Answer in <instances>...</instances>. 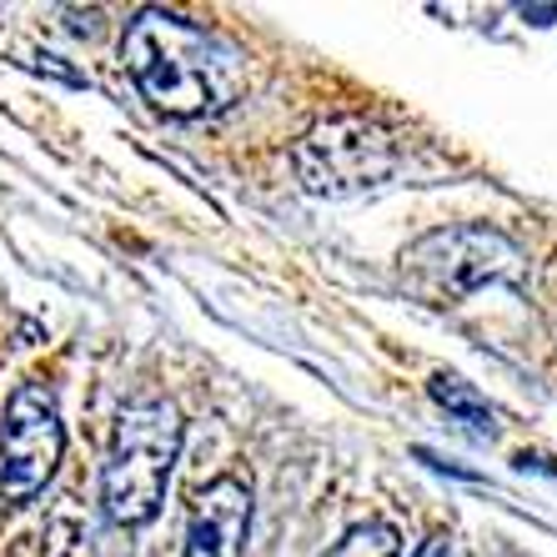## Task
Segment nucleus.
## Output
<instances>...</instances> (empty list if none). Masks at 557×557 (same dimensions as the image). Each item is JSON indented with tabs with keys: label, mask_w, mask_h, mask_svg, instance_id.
<instances>
[{
	"label": "nucleus",
	"mask_w": 557,
	"mask_h": 557,
	"mask_svg": "<svg viewBox=\"0 0 557 557\" xmlns=\"http://www.w3.org/2000/svg\"><path fill=\"white\" fill-rule=\"evenodd\" d=\"M121 61L166 116H211L247 91V55L226 36L176 11H141L126 26Z\"/></svg>",
	"instance_id": "nucleus-1"
},
{
	"label": "nucleus",
	"mask_w": 557,
	"mask_h": 557,
	"mask_svg": "<svg viewBox=\"0 0 557 557\" xmlns=\"http://www.w3.org/2000/svg\"><path fill=\"white\" fill-rule=\"evenodd\" d=\"M176 453H182V417L171 403H131L116 417V437H111L101 478V503L111 522L141 528L161 512Z\"/></svg>",
	"instance_id": "nucleus-2"
},
{
	"label": "nucleus",
	"mask_w": 557,
	"mask_h": 557,
	"mask_svg": "<svg viewBox=\"0 0 557 557\" xmlns=\"http://www.w3.org/2000/svg\"><path fill=\"white\" fill-rule=\"evenodd\" d=\"M522 251L497 226H447L403 251V286L428 307H457L482 286H518Z\"/></svg>",
	"instance_id": "nucleus-3"
},
{
	"label": "nucleus",
	"mask_w": 557,
	"mask_h": 557,
	"mask_svg": "<svg viewBox=\"0 0 557 557\" xmlns=\"http://www.w3.org/2000/svg\"><path fill=\"white\" fill-rule=\"evenodd\" d=\"M297 176L311 196H357L397 176V136L372 116H332L311 126L292 151Z\"/></svg>",
	"instance_id": "nucleus-4"
},
{
	"label": "nucleus",
	"mask_w": 557,
	"mask_h": 557,
	"mask_svg": "<svg viewBox=\"0 0 557 557\" xmlns=\"http://www.w3.org/2000/svg\"><path fill=\"white\" fill-rule=\"evenodd\" d=\"M65 453L61 407L40 382H26L5 403V428H0V497L5 503H30V497L55 478Z\"/></svg>",
	"instance_id": "nucleus-5"
},
{
	"label": "nucleus",
	"mask_w": 557,
	"mask_h": 557,
	"mask_svg": "<svg viewBox=\"0 0 557 557\" xmlns=\"http://www.w3.org/2000/svg\"><path fill=\"white\" fill-rule=\"evenodd\" d=\"M251 528V487L242 478H216L191 507L186 557H242Z\"/></svg>",
	"instance_id": "nucleus-6"
},
{
	"label": "nucleus",
	"mask_w": 557,
	"mask_h": 557,
	"mask_svg": "<svg viewBox=\"0 0 557 557\" xmlns=\"http://www.w3.org/2000/svg\"><path fill=\"white\" fill-rule=\"evenodd\" d=\"M428 392H432V403L447 407V417H457L467 432H478V437H493V407L482 403V397L467 387L462 376L437 372V376L428 382Z\"/></svg>",
	"instance_id": "nucleus-7"
},
{
	"label": "nucleus",
	"mask_w": 557,
	"mask_h": 557,
	"mask_svg": "<svg viewBox=\"0 0 557 557\" xmlns=\"http://www.w3.org/2000/svg\"><path fill=\"white\" fill-rule=\"evenodd\" d=\"M326 557H403V537L392 522H357Z\"/></svg>",
	"instance_id": "nucleus-8"
},
{
	"label": "nucleus",
	"mask_w": 557,
	"mask_h": 557,
	"mask_svg": "<svg viewBox=\"0 0 557 557\" xmlns=\"http://www.w3.org/2000/svg\"><path fill=\"white\" fill-rule=\"evenodd\" d=\"M417 557H453V537H447V532H432L428 543L417 547Z\"/></svg>",
	"instance_id": "nucleus-9"
}]
</instances>
